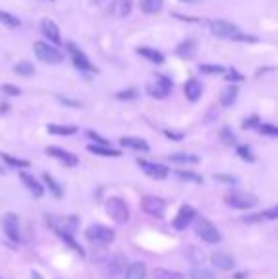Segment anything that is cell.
I'll use <instances>...</instances> for the list:
<instances>
[{"mask_svg": "<svg viewBox=\"0 0 278 279\" xmlns=\"http://www.w3.org/2000/svg\"><path fill=\"white\" fill-rule=\"evenodd\" d=\"M210 30H212L213 36L227 38V40H233V42H257L256 36L244 35L240 30V27H236L234 23L225 21V19H215V21H212L210 23Z\"/></svg>", "mask_w": 278, "mask_h": 279, "instance_id": "cell-1", "label": "cell"}, {"mask_svg": "<svg viewBox=\"0 0 278 279\" xmlns=\"http://www.w3.org/2000/svg\"><path fill=\"white\" fill-rule=\"evenodd\" d=\"M105 209H107V215L117 224H126L130 221V207H128V203L122 198L110 196L109 200L105 201Z\"/></svg>", "mask_w": 278, "mask_h": 279, "instance_id": "cell-2", "label": "cell"}, {"mask_svg": "<svg viewBox=\"0 0 278 279\" xmlns=\"http://www.w3.org/2000/svg\"><path fill=\"white\" fill-rule=\"evenodd\" d=\"M192 222H194V232H197V236L200 237L202 241H206V243H210V245H217L221 241L219 230L215 228L208 219H204V216H197Z\"/></svg>", "mask_w": 278, "mask_h": 279, "instance_id": "cell-3", "label": "cell"}, {"mask_svg": "<svg viewBox=\"0 0 278 279\" xmlns=\"http://www.w3.org/2000/svg\"><path fill=\"white\" fill-rule=\"evenodd\" d=\"M172 87H174V82L164 76V74H154L153 78L149 80L147 84V93L154 97V99H166L170 93H172Z\"/></svg>", "mask_w": 278, "mask_h": 279, "instance_id": "cell-4", "label": "cell"}, {"mask_svg": "<svg viewBox=\"0 0 278 279\" xmlns=\"http://www.w3.org/2000/svg\"><path fill=\"white\" fill-rule=\"evenodd\" d=\"M115 230H110L109 226H103V224H92L86 230V239L94 245H110L115 241Z\"/></svg>", "mask_w": 278, "mask_h": 279, "instance_id": "cell-5", "label": "cell"}, {"mask_svg": "<svg viewBox=\"0 0 278 279\" xmlns=\"http://www.w3.org/2000/svg\"><path fill=\"white\" fill-rule=\"evenodd\" d=\"M225 203L229 207L233 209H252L257 205V198L254 194H248V192H238V190H231V192L225 194Z\"/></svg>", "mask_w": 278, "mask_h": 279, "instance_id": "cell-6", "label": "cell"}, {"mask_svg": "<svg viewBox=\"0 0 278 279\" xmlns=\"http://www.w3.org/2000/svg\"><path fill=\"white\" fill-rule=\"evenodd\" d=\"M35 53H37V57L40 59L42 63H50V65H59L63 63V59H65V55H63L55 46H51V44L48 42H35Z\"/></svg>", "mask_w": 278, "mask_h": 279, "instance_id": "cell-7", "label": "cell"}, {"mask_svg": "<svg viewBox=\"0 0 278 279\" xmlns=\"http://www.w3.org/2000/svg\"><path fill=\"white\" fill-rule=\"evenodd\" d=\"M141 209L147 215L154 216V219H162L164 213H166V201L156 198V196H145L141 200Z\"/></svg>", "mask_w": 278, "mask_h": 279, "instance_id": "cell-8", "label": "cell"}, {"mask_svg": "<svg viewBox=\"0 0 278 279\" xmlns=\"http://www.w3.org/2000/svg\"><path fill=\"white\" fill-rule=\"evenodd\" d=\"M137 165L141 167V171L145 173L147 177H151V179H156V180H162L166 179L170 175V169L166 165L162 164H154V162H149V160H137Z\"/></svg>", "mask_w": 278, "mask_h": 279, "instance_id": "cell-9", "label": "cell"}, {"mask_svg": "<svg viewBox=\"0 0 278 279\" xmlns=\"http://www.w3.org/2000/svg\"><path fill=\"white\" fill-rule=\"evenodd\" d=\"M67 50H69V53H71V59H73V65L78 69L80 72H97L95 71V67L92 63H90V59L86 57V53L84 51H80L74 44H67Z\"/></svg>", "mask_w": 278, "mask_h": 279, "instance_id": "cell-10", "label": "cell"}, {"mask_svg": "<svg viewBox=\"0 0 278 279\" xmlns=\"http://www.w3.org/2000/svg\"><path fill=\"white\" fill-rule=\"evenodd\" d=\"M124 266H126V258L122 253H117L115 257H110L107 260V264L103 268V273L107 279H118L124 272Z\"/></svg>", "mask_w": 278, "mask_h": 279, "instance_id": "cell-11", "label": "cell"}, {"mask_svg": "<svg viewBox=\"0 0 278 279\" xmlns=\"http://www.w3.org/2000/svg\"><path fill=\"white\" fill-rule=\"evenodd\" d=\"M2 228H4V234L10 241L17 243L21 239V234H19V221H17V215L15 213H6L4 215V221H2Z\"/></svg>", "mask_w": 278, "mask_h": 279, "instance_id": "cell-12", "label": "cell"}, {"mask_svg": "<svg viewBox=\"0 0 278 279\" xmlns=\"http://www.w3.org/2000/svg\"><path fill=\"white\" fill-rule=\"evenodd\" d=\"M197 219V211L194 207H190V205H181L179 211H177L176 219H174V228L176 230H187V226L192 224V221Z\"/></svg>", "mask_w": 278, "mask_h": 279, "instance_id": "cell-13", "label": "cell"}, {"mask_svg": "<svg viewBox=\"0 0 278 279\" xmlns=\"http://www.w3.org/2000/svg\"><path fill=\"white\" fill-rule=\"evenodd\" d=\"M46 154L51 158H55V160H59L65 167H74V165H78V156H74L73 152L63 150V148H59V146H48V148H46Z\"/></svg>", "mask_w": 278, "mask_h": 279, "instance_id": "cell-14", "label": "cell"}, {"mask_svg": "<svg viewBox=\"0 0 278 279\" xmlns=\"http://www.w3.org/2000/svg\"><path fill=\"white\" fill-rule=\"evenodd\" d=\"M40 30H42V35L50 40L51 44H55V46H61V35H59V27L55 21H51L48 17H44L42 21H40Z\"/></svg>", "mask_w": 278, "mask_h": 279, "instance_id": "cell-15", "label": "cell"}, {"mask_svg": "<svg viewBox=\"0 0 278 279\" xmlns=\"http://www.w3.org/2000/svg\"><path fill=\"white\" fill-rule=\"evenodd\" d=\"M19 179L23 180L25 188H27V190H29V192L33 194L35 198H38V200H40V198L44 196V186L40 184V182H38V180L35 179L33 175H29V173H25V171H19Z\"/></svg>", "mask_w": 278, "mask_h": 279, "instance_id": "cell-16", "label": "cell"}, {"mask_svg": "<svg viewBox=\"0 0 278 279\" xmlns=\"http://www.w3.org/2000/svg\"><path fill=\"white\" fill-rule=\"evenodd\" d=\"M133 0H110L109 2V12L117 17H128L132 14Z\"/></svg>", "mask_w": 278, "mask_h": 279, "instance_id": "cell-17", "label": "cell"}, {"mask_svg": "<svg viewBox=\"0 0 278 279\" xmlns=\"http://www.w3.org/2000/svg\"><path fill=\"white\" fill-rule=\"evenodd\" d=\"M120 146L122 148H130V150H137V152H149L151 146L145 139H139V137H122L120 139Z\"/></svg>", "mask_w": 278, "mask_h": 279, "instance_id": "cell-18", "label": "cell"}, {"mask_svg": "<svg viewBox=\"0 0 278 279\" xmlns=\"http://www.w3.org/2000/svg\"><path fill=\"white\" fill-rule=\"evenodd\" d=\"M212 264L217 268V270H223V272H229L234 268V258L229 257L227 253H212Z\"/></svg>", "mask_w": 278, "mask_h": 279, "instance_id": "cell-19", "label": "cell"}, {"mask_svg": "<svg viewBox=\"0 0 278 279\" xmlns=\"http://www.w3.org/2000/svg\"><path fill=\"white\" fill-rule=\"evenodd\" d=\"M185 95H187V99H189L190 103H197V101L200 99V95H202V84H200L197 78L187 80V84H185Z\"/></svg>", "mask_w": 278, "mask_h": 279, "instance_id": "cell-20", "label": "cell"}, {"mask_svg": "<svg viewBox=\"0 0 278 279\" xmlns=\"http://www.w3.org/2000/svg\"><path fill=\"white\" fill-rule=\"evenodd\" d=\"M236 97H238V86H236V84H231V86L223 87L219 101H221V105H223V107L229 108V107H233L234 103H236Z\"/></svg>", "mask_w": 278, "mask_h": 279, "instance_id": "cell-21", "label": "cell"}, {"mask_svg": "<svg viewBox=\"0 0 278 279\" xmlns=\"http://www.w3.org/2000/svg\"><path fill=\"white\" fill-rule=\"evenodd\" d=\"M135 51H137L141 57H145L147 61H151V63H154V65H162L166 61V59H164V53L158 50H154V48H137Z\"/></svg>", "mask_w": 278, "mask_h": 279, "instance_id": "cell-22", "label": "cell"}, {"mask_svg": "<svg viewBox=\"0 0 278 279\" xmlns=\"http://www.w3.org/2000/svg\"><path fill=\"white\" fill-rule=\"evenodd\" d=\"M176 53L181 59H192L197 55V42L194 40H185L176 48Z\"/></svg>", "mask_w": 278, "mask_h": 279, "instance_id": "cell-23", "label": "cell"}, {"mask_svg": "<svg viewBox=\"0 0 278 279\" xmlns=\"http://www.w3.org/2000/svg\"><path fill=\"white\" fill-rule=\"evenodd\" d=\"M145 277H147V266L143 262H132L124 273V279H145Z\"/></svg>", "mask_w": 278, "mask_h": 279, "instance_id": "cell-24", "label": "cell"}, {"mask_svg": "<svg viewBox=\"0 0 278 279\" xmlns=\"http://www.w3.org/2000/svg\"><path fill=\"white\" fill-rule=\"evenodd\" d=\"M48 133L51 135H61V137H67V135H74L78 128L76 126H59V123H48Z\"/></svg>", "mask_w": 278, "mask_h": 279, "instance_id": "cell-25", "label": "cell"}, {"mask_svg": "<svg viewBox=\"0 0 278 279\" xmlns=\"http://www.w3.org/2000/svg\"><path fill=\"white\" fill-rule=\"evenodd\" d=\"M88 150L95 156L103 158H120V150L117 148H110V146H97V144H88Z\"/></svg>", "mask_w": 278, "mask_h": 279, "instance_id": "cell-26", "label": "cell"}, {"mask_svg": "<svg viewBox=\"0 0 278 279\" xmlns=\"http://www.w3.org/2000/svg\"><path fill=\"white\" fill-rule=\"evenodd\" d=\"M55 234H58V236L61 237V239H63V241H65V243L69 245V247H71V249H73L76 255H80V257H84V255H86V253H84V249L80 247V243H78V241H76V239H74L71 234H65V232H61V230H55Z\"/></svg>", "mask_w": 278, "mask_h": 279, "instance_id": "cell-27", "label": "cell"}, {"mask_svg": "<svg viewBox=\"0 0 278 279\" xmlns=\"http://www.w3.org/2000/svg\"><path fill=\"white\" fill-rule=\"evenodd\" d=\"M139 4L145 14H158L164 6V0H139Z\"/></svg>", "mask_w": 278, "mask_h": 279, "instance_id": "cell-28", "label": "cell"}, {"mask_svg": "<svg viewBox=\"0 0 278 279\" xmlns=\"http://www.w3.org/2000/svg\"><path fill=\"white\" fill-rule=\"evenodd\" d=\"M42 180H44V184L50 188V192L53 194L55 198H61V196H63V188H61V184L51 177L50 173H44V175H42Z\"/></svg>", "mask_w": 278, "mask_h": 279, "instance_id": "cell-29", "label": "cell"}, {"mask_svg": "<svg viewBox=\"0 0 278 279\" xmlns=\"http://www.w3.org/2000/svg\"><path fill=\"white\" fill-rule=\"evenodd\" d=\"M0 158H2V162H6V164L12 165V167H17V169H27V167L31 165L29 160L14 158V156H10V154H4V152H0Z\"/></svg>", "mask_w": 278, "mask_h": 279, "instance_id": "cell-30", "label": "cell"}, {"mask_svg": "<svg viewBox=\"0 0 278 279\" xmlns=\"http://www.w3.org/2000/svg\"><path fill=\"white\" fill-rule=\"evenodd\" d=\"M168 160L174 164H198L200 162V158L194 154H170Z\"/></svg>", "mask_w": 278, "mask_h": 279, "instance_id": "cell-31", "label": "cell"}, {"mask_svg": "<svg viewBox=\"0 0 278 279\" xmlns=\"http://www.w3.org/2000/svg\"><path fill=\"white\" fill-rule=\"evenodd\" d=\"M153 275L154 279H185L181 272H174V270H166V268H156Z\"/></svg>", "mask_w": 278, "mask_h": 279, "instance_id": "cell-32", "label": "cell"}, {"mask_svg": "<svg viewBox=\"0 0 278 279\" xmlns=\"http://www.w3.org/2000/svg\"><path fill=\"white\" fill-rule=\"evenodd\" d=\"M14 71L19 74V76H33L35 74V65L31 61H19V63L14 67Z\"/></svg>", "mask_w": 278, "mask_h": 279, "instance_id": "cell-33", "label": "cell"}, {"mask_svg": "<svg viewBox=\"0 0 278 279\" xmlns=\"http://www.w3.org/2000/svg\"><path fill=\"white\" fill-rule=\"evenodd\" d=\"M0 23H4V25L10 27V29H15V27L21 25L19 17H15V15H12L10 12H4V10H0Z\"/></svg>", "mask_w": 278, "mask_h": 279, "instance_id": "cell-34", "label": "cell"}, {"mask_svg": "<svg viewBox=\"0 0 278 279\" xmlns=\"http://www.w3.org/2000/svg\"><path fill=\"white\" fill-rule=\"evenodd\" d=\"M176 175L179 177L181 180H187V182H197V184H202V177L198 173H192V171H183V169H177Z\"/></svg>", "mask_w": 278, "mask_h": 279, "instance_id": "cell-35", "label": "cell"}, {"mask_svg": "<svg viewBox=\"0 0 278 279\" xmlns=\"http://www.w3.org/2000/svg\"><path fill=\"white\" fill-rule=\"evenodd\" d=\"M236 154L244 160V162H249V164H254L256 162V156H254V152H252V148L249 146H246V144H240V146H236Z\"/></svg>", "mask_w": 278, "mask_h": 279, "instance_id": "cell-36", "label": "cell"}, {"mask_svg": "<svg viewBox=\"0 0 278 279\" xmlns=\"http://www.w3.org/2000/svg\"><path fill=\"white\" fill-rule=\"evenodd\" d=\"M189 277L190 279H215L213 273L210 272V270H206V268H192L189 272Z\"/></svg>", "mask_w": 278, "mask_h": 279, "instance_id": "cell-37", "label": "cell"}, {"mask_svg": "<svg viewBox=\"0 0 278 279\" xmlns=\"http://www.w3.org/2000/svg\"><path fill=\"white\" fill-rule=\"evenodd\" d=\"M257 131L261 135H267V137H278V128L272 126V123H259L257 126Z\"/></svg>", "mask_w": 278, "mask_h": 279, "instance_id": "cell-38", "label": "cell"}, {"mask_svg": "<svg viewBox=\"0 0 278 279\" xmlns=\"http://www.w3.org/2000/svg\"><path fill=\"white\" fill-rule=\"evenodd\" d=\"M198 71L204 74H219V72H225V67L223 65H200Z\"/></svg>", "mask_w": 278, "mask_h": 279, "instance_id": "cell-39", "label": "cell"}, {"mask_svg": "<svg viewBox=\"0 0 278 279\" xmlns=\"http://www.w3.org/2000/svg\"><path fill=\"white\" fill-rule=\"evenodd\" d=\"M221 141L227 144V146H233V144H236V135H234L233 131H231V128H223V129H221Z\"/></svg>", "mask_w": 278, "mask_h": 279, "instance_id": "cell-40", "label": "cell"}, {"mask_svg": "<svg viewBox=\"0 0 278 279\" xmlns=\"http://www.w3.org/2000/svg\"><path fill=\"white\" fill-rule=\"evenodd\" d=\"M86 135H88L90 139L94 141V144H97V146H110L109 141H107L105 137H101L99 133H95V131H92V129H90V131H86Z\"/></svg>", "mask_w": 278, "mask_h": 279, "instance_id": "cell-41", "label": "cell"}, {"mask_svg": "<svg viewBox=\"0 0 278 279\" xmlns=\"http://www.w3.org/2000/svg\"><path fill=\"white\" fill-rule=\"evenodd\" d=\"M135 97H137V89H133V87L117 93V99H120V101H132V99H135Z\"/></svg>", "mask_w": 278, "mask_h": 279, "instance_id": "cell-42", "label": "cell"}, {"mask_svg": "<svg viewBox=\"0 0 278 279\" xmlns=\"http://www.w3.org/2000/svg\"><path fill=\"white\" fill-rule=\"evenodd\" d=\"M2 93H6V95H12V97H17V95H21V89L19 87H15L14 84H2L0 86Z\"/></svg>", "mask_w": 278, "mask_h": 279, "instance_id": "cell-43", "label": "cell"}, {"mask_svg": "<svg viewBox=\"0 0 278 279\" xmlns=\"http://www.w3.org/2000/svg\"><path fill=\"white\" fill-rule=\"evenodd\" d=\"M259 123H261V122H259V116L254 114V116H249V118H246V120L242 122V128H244V129H252V128H257Z\"/></svg>", "mask_w": 278, "mask_h": 279, "instance_id": "cell-44", "label": "cell"}, {"mask_svg": "<svg viewBox=\"0 0 278 279\" xmlns=\"http://www.w3.org/2000/svg\"><path fill=\"white\" fill-rule=\"evenodd\" d=\"M225 80H227V82H233V84H236V82H242V80H244V76H242L240 72L238 71H229L227 74H225Z\"/></svg>", "mask_w": 278, "mask_h": 279, "instance_id": "cell-45", "label": "cell"}, {"mask_svg": "<svg viewBox=\"0 0 278 279\" xmlns=\"http://www.w3.org/2000/svg\"><path fill=\"white\" fill-rule=\"evenodd\" d=\"M164 135L168 137V139H172V141H181L185 137L181 131H172V129H164Z\"/></svg>", "mask_w": 278, "mask_h": 279, "instance_id": "cell-46", "label": "cell"}, {"mask_svg": "<svg viewBox=\"0 0 278 279\" xmlns=\"http://www.w3.org/2000/svg\"><path fill=\"white\" fill-rule=\"evenodd\" d=\"M263 219L265 221H274V219H278V207H271L267 209V211H263Z\"/></svg>", "mask_w": 278, "mask_h": 279, "instance_id": "cell-47", "label": "cell"}, {"mask_svg": "<svg viewBox=\"0 0 278 279\" xmlns=\"http://www.w3.org/2000/svg\"><path fill=\"white\" fill-rule=\"evenodd\" d=\"M242 221L246 222V224H254V222H261V221H265V219H263V213H256V215L244 216Z\"/></svg>", "mask_w": 278, "mask_h": 279, "instance_id": "cell-48", "label": "cell"}, {"mask_svg": "<svg viewBox=\"0 0 278 279\" xmlns=\"http://www.w3.org/2000/svg\"><path fill=\"white\" fill-rule=\"evenodd\" d=\"M213 179L223 180V182H227V184H236V182H238L236 177H231V175H213Z\"/></svg>", "mask_w": 278, "mask_h": 279, "instance_id": "cell-49", "label": "cell"}, {"mask_svg": "<svg viewBox=\"0 0 278 279\" xmlns=\"http://www.w3.org/2000/svg\"><path fill=\"white\" fill-rule=\"evenodd\" d=\"M63 105H69V107H74V108H80L82 107V103H78V101H71V99H65V97H58Z\"/></svg>", "mask_w": 278, "mask_h": 279, "instance_id": "cell-50", "label": "cell"}, {"mask_svg": "<svg viewBox=\"0 0 278 279\" xmlns=\"http://www.w3.org/2000/svg\"><path fill=\"white\" fill-rule=\"evenodd\" d=\"M31 277H33V279H42V275H40L38 272H35V270H33V272H31Z\"/></svg>", "mask_w": 278, "mask_h": 279, "instance_id": "cell-51", "label": "cell"}, {"mask_svg": "<svg viewBox=\"0 0 278 279\" xmlns=\"http://www.w3.org/2000/svg\"><path fill=\"white\" fill-rule=\"evenodd\" d=\"M179 2H185V4H197L200 0H179Z\"/></svg>", "mask_w": 278, "mask_h": 279, "instance_id": "cell-52", "label": "cell"}, {"mask_svg": "<svg viewBox=\"0 0 278 279\" xmlns=\"http://www.w3.org/2000/svg\"><path fill=\"white\" fill-rule=\"evenodd\" d=\"M8 110V105H0V114H2V112H6Z\"/></svg>", "mask_w": 278, "mask_h": 279, "instance_id": "cell-53", "label": "cell"}, {"mask_svg": "<svg viewBox=\"0 0 278 279\" xmlns=\"http://www.w3.org/2000/svg\"><path fill=\"white\" fill-rule=\"evenodd\" d=\"M244 277H246L244 273H236V275H234V279H244Z\"/></svg>", "mask_w": 278, "mask_h": 279, "instance_id": "cell-54", "label": "cell"}, {"mask_svg": "<svg viewBox=\"0 0 278 279\" xmlns=\"http://www.w3.org/2000/svg\"><path fill=\"white\" fill-rule=\"evenodd\" d=\"M50 2H53V0H50Z\"/></svg>", "mask_w": 278, "mask_h": 279, "instance_id": "cell-55", "label": "cell"}]
</instances>
